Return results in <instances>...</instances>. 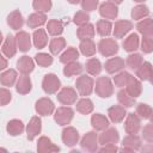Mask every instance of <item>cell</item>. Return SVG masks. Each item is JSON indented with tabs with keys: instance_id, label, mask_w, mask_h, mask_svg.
<instances>
[{
	"instance_id": "6da1fadb",
	"label": "cell",
	"mask_w": 153,
	"mask_h": 153,
	"mask_svg": "<svg viewBox=\"0 0 153 153\" xmlns=\"http://www.w3.org/2000/svg\"><path fill=\"white\" fill-rule=\"evenodd\" d=\"M94 91L100 98H109L114 93V85L108 76H99L96 81Z\"/></svg>"
},
{
	"instance_id": "7a4b0ae2",
	"label": "cell",
	"mask_w": 153,
	"mask_h": 153,
	"mask_svg": "<svg viewBox=\"0 0 153 153\" xmlns=\"http://www.w3.org/2000/svg\"><path fill=\"white\" fill-rule=\"evenodd\" d=\"M61 87V81L54 73L45 74L42 81V88L48 94H54L57 92V90Z\"/></svg>"
},
{
	"instance_id": "3957f363",
	"label": "cell",
	"mask_w": 153,
	"mask_h": 153,
	"mask_svg": "<svg viewBox=\"0 0 153 153\" xmlns=\"http://www.w3.org/2000/svg\"><path fill=\"white\" fill-rule=\"evenodd\" d=\"M98 51L105 57L114 56L118 51V44L112 38H103L98 43Z\"/></svg>"
},
{
	"instance_id": "277c9868",
	"label": "cell",
	"mask_w": 153,
	"mask_h": 153,
	"mask_svg": "<svg viewBox=\"0 0 153 153\" xmlns=\"http://www.w3.org/2000/svg\"><path fill=\"white\" fill-rule=\"evenodd\" d=\"M75 86L80 96H90L93 91L94 81L88 75H80L75 81Z\"/></svg>"
},
{
	"instance_id": "5b68a950",
	"label": "cell",
	"mask_w": 153,
	"mask_h": 153,
	"mask_svg": "<svg viewBox=\"0 0 153 153\" xmlns=\"http://www.w3.org/2000/svg\"><path fill=\"white\" fill-rule=\"evenodd\" d=\"M73 116H74V111H73L72 108H69V106H61V108H59L55 111L54 120L60 126H67L73 120Z\"/></svg>"
},
{
	"instance_id": "8992f818",
	"label": "cell",
	"mask_w": 153,
	"mask_h": 153,
	"mask_svg": "<svg viewBox=\"0 0 153 153\" xmlns=\"http://www.w3.org/2000/svg\"><path fill=\"white\" fill-rule=\"evenodd\" d=\"M80 146L84 151L87 152H96L98 149V136L94 131H88L86 133L81 141H80Z\"/></svg>"
},
{
	"instance_id": "52a82bcc",
	"label": "cell",
	"mask_w": 153,
	"mask_h": 153,
	"mask_svg": "<svg viewBox=\"0 0 153 153\" xmlns=\"http://www.w3.org/2000/svg\"><path fill=\"white\" fill-rule=\"evenodd\" d=\"M57 100L63 104V105H72L76 102L78 98V93L74 88L72 87H63L61 88V91L57 93Z\"/></svg>"
},
{
	"instance_id": "ba28073f",
	"label": "cell",
	"mask_w": 153,
	"mask_h": 153,
	"mask_svg": "<svg viewBox=\"0 0 153 153\" xmlns=\"http://www.w3.org/2000/svg\"><path fill=\"white\" fill-rule=\"evenodd\" d=\"M126 116H127L126 122H124L126 133L127 134H137L140 128H141V118L134 112L128 114Z\"/></svg>"
},
{
	"instance_id": "9c48e42d",
	"label": "cell",
	"mask_w": 153,
	"mask_h": 153,
	"mask_svg": "<svg viewBox=\"0 0 153 153\" xmlns=\"http://www.w3.org/2000/svg\"><path fill=\"white\" fill-rule=\"evenodd\" d=\"M36 112L41 116H49L55 111V105L49 98H41L36 102Z\"/></svg>"
},
{
	"instance_id": "30bf717a",
	"label": "cell",
	"mask_w": 153,
	"mask_h": 153,
	"mask_svg": "<svg viewBox=\"0 0 153 153\" xmlns=\"http://www.w3.org/2000/svg\"><path fill=\"white\" fill-rule=\"evenodd\" d=\"M122 146L123 148L121 151H126V152H134V151H139L141 148V139L136 135V134H128L123 141H122Z\"/></svg>"
},
{
	"instance_id": "8fae6325",
	"label": "cell",
	"mask_w": 153,
	"mask_h": 153,
	"mask_svg": "<svg viewBox=\"0 0 153 153\" xmlns=\"http://www.w3.org/2000/svg\"><path fill=\"white\" fill-rule=\"evenodd\" d=\"M62 142L68 146V147H73L78 143L79 141V133L75 128L73 127H66L63 130H62Z\"/></svg>"
},
{
	"instance_id": "7c38bea8",
	"label": "cell",
	"mask_w": 153,
	"mask_h": 153,
	"mask_svg": "<svg viewBox=\"0 0 153 153\" xmlns=\"http://www.w3.org/2000/svg\"><path fill=\"white\" fill-rule=\"evenodd\" d=\"M118 140H120V135L117 129L109 128V127L104 129V131L98 136V143H100L102 146L106 143H117Z\"/></svg>"
},
{
	"instance_id": "4fadbf2b",
	"label": "cell",
	"mask_w": 153,
	"mask_h": 153,
	"mask_svg": "<svg viewBox=\"0 0 153 153\" xmlns=\"http://www.w3.org/2000/svg\"><path fill=\"white\" fill-rule=\"evenodd\" d=\"M99 14L104 18V19H115L118 14V8L117 5L105 1L103 4H100L99 6Z\"/></svg>"
},
{
	"instance_id": "5bb4252c",
	"label": "cell",
	"mask_w": 153,
	"mask_h": 153,
	"mask_svg": "<svg viewBox=\"0 0 153 153\" xmlns=\"http://www.w3.org/2000/svg\"><path fill=\"white\" fill-rule=\"evenodd\" d=\"M41 129H42V121L38 116H33L29 124L26 126V134H27V140L32 141L39 133H41Z\"/></svg>"
},
{
	"instance_id": "9a60e30c",
	"label": "cell",
	"mask_w": 153,
	"mask_h": 153,
	"mask_svg": "<svg viewBox=\"0 0 153 153\" xmlns=\"http://www.w3.org/2000/svg\"><path fill=\"white\" fill-rule=\"evenodd\" d=\"M131 29H133V23L130 20H117L115 23V26L112 29V32H114L115 38H122Z\"/></svg>"
},
{
	"instance_id": "2e32d148",
	"label": "cell",
	"mask_w": 153,
	"mask_h": 153,
	"mask_svg": "<svg viewBox=\"0 0 153 153\" xmlns=\"http://www.w3.org/2000/svg\"><path fill=\"white\" fill-rule=\"evenodd\" d=\"M16 43H17V48L25 53V51H29L30 48H31V37L27 32L25 31H18L17 35H16Z\"/></svg>"
},
{
	"instance_id": "e0dca14e",
	"label": "cell",
	"mask_w": 153,
	"mask_h": 153,
	"mask_svg": "<svg viewBox=\"0 0 153 153\" xmlns=\"http://www.w3.org/2000/svg\"><path fill=\"white\" fill-rule=\"evenodd\" d=\"M127 112H126V108L122 105H112L108 109V116L111 120V122L114 123H120L124 120Z\"/></svg>"
},
{
	"instance_id": "ac0fdd59",
	"label": "cell",
	"mask_w": 153,
	"mask_h": 153,
	"mask_svg": "<svg viewBox=\"0 0 153 153\" xmlns=\"http://www.w3.org/2000/svg\"><path fill=\"white\" fill-rule=\"evenodd\" d=\"M37 151L39 153H50V152H59L60 147L54 145L51 140L47 136H41L37 142Z\"/></svg>"
},
{
	"instance_id": "d6986e66",
	"label": "cell",
	"mask_w": 153,
	"mask_h": 153,
	"mask_svg": "<svg viewBox=\"0 0 153 153\" xmlns=\"http://www.w3.org/2000/svg\"><path fill=\"white\" fill-rule=\"evenodd\" d=\"M17 49H18V48H17L16 38H14L12 35H8V36L6 37V39H5V42H4V44H2V48H1L2 54H4L6 57L11 59V57H13V56L16 55Z\"/></svg>"
},
{
	"instance_id": "ffe728a7",
	"label": "cell",
	"mask_w": 153,
	"mask_h": 153,
	"mask_svg": "<svg viewBox=\"0 0 153 153\" xmlns=\"http://www.w3.org/2000/svg\"><path fill=\"white\" fill-rule=\"evenodd\" d=\"M124 65L126 63H124L123 59H121V57H111L105 62L104 67H105V71L109 74H115V73L122 71L124 68Z\"/></svg>"
},
{
	"instance_id": "44dd1931",
	"label": "cell",
	"mask_w": 153,
	"mask_h": 153,
	"mask_svg": "<svg viewBox=\"0 0 153 153\" xmlns=\"http://www.w3.org/2000/svg\"><path fill=\"white\" fill-rule=\"evenodd\" d=\"M31 87H32V84H31V79H30L29 74H22L18 78L17 84H16L17 92L20 94H26L31 91Z\"/></svg>"
},
{
	"instance_id": "7402d4cb",
	"label": "cell",
	"mask_w": 153,
	"mask_h": 153,
	"mask_svg": "<svg viewBox=\"0 0 153 153\" xmlns=\"http://www.w3.org/2000/svg\"><path fill=\"white\" fill-rule=\"evenodd\" d=\"M17 68L22 74H29L33 71L35 68V63L33 60L26 55L19 57V60L17 61Z\"/></svg>"
},
{
	"instance_id": "603a6c76",
	"label": "cell",
	"mask_w": 153,
	"mask_h": 153,
	"mask_svg": "<svg viewBox=\"0 0 153 153\" xmlns=\"http://www.w3.org/2000/svg\"><path fill=\"white\" fill-rule=\"evenodd\" d=\"M126 91L134 98L139 97L141 94V92H142V86H141L140 80H137L135 76L130 75V78H129V80H128V82L126 85Z\"/></svg>"
},
{
	"instance_id": "cb8c5ba5",
	"label": "cell",
	"mask_w": 153,
	"mask_h": 153,
	"mask_svg": "<svg viewBox=\"0 0 153 153\" xmlns=\"http://www.w3.org/2000/svg\"><path fill=\"white\" fill-rule=\"evenodd\" d=\"M47 22V16L45 13H42V12H35L29 16L27 20H26V24L30 29H36V27H39L42 26L43 24H45Z\"/></svg>"
},
{
	"instance_id": "d4e9b609",
	"label": "cell",
	"mask_w": 153,
	"mask_h": 153,
	"mask_svg": "<svg viewBox=\"0 0 153 153\" xmlns=\"http://www.w3.org/2000/svg\"><path fill=\"white\" fill-rule=\"evenodd\" d=\"M7 24L11 26V29L13 30H19L23 27L24 25V19H23V16L22 13L16 10V11H12L8 17H7Z\"/></svg>"
},
{
	"instance_id": "484cf974",
	"label": "cell",
	"mask_w": 153,
	"mask_h": 153,
	"mask_svg": "<svg viewBox=\"0 0 153 153\" xmlns=\"http://www.w3.org/2000/svg\"><path fill=\"white\" fill-rule=\"evenodd\" d=\"M32 41H33V45L37 49L44 48L48 43V35H47L45 30H43V29L35 30V32L32 35Z\"/></svg>"
},
{
	"instance_id": "4316f807",
	"label": "cell",
	"mask_w": 153,
	"mask_h": 153,
	"mask_svg": "<svg viewBox=\"0 0 153 153\" xmlns=\"http://www.w3.org/2000/svg\"><path fill=\"white\" fill-rule=\"evenodd\" d=\"M139 44H140V41H139V36L137 33H130L122 43L123 48L128 53H134L137 48H139Z\"/></svg>"
},
{
	"instance_id": "83f0119b",
	"label": "cell",
	"mask_w": 153,
	"mask_h": 153,
	"mask_svg": "<svg viewBox=\"0 0 153 153\" xmlns=\"http://www.w3.org/2000/svg\"><path fill=\"white\" fill-rule=\"evenodd\" d=\"M91 124L96 130H104L109 127V120L102 114H94L91 117Z\"/></svg>"
},
{
	"instance_id": "f1b7e54d",
	"label": "cell",
	"mask_w": 153,
	"mask_h": 153,
	"mask_svg": "<svg viewBox=\"0 0 153 153\" xmlns=\"http://www.w3.org/2000/svg\"><path fill=\"white\" fill-rule=\"evenodd\" d=\"M76 36L80 41L92 38L94 36V26L90 23H86V24L79 26V29L76 30Z\"/></svg>"
},
{
	"instance_id": "f546056e",
	"label": "cell",
	"mask_w": 153,
	"mask_h": 153,
	"mask_svg": "<svg viewBox=\"0 0 153 153\" xmlns=\"http://www.w3.org/2000/svg\"><path fill=\"white\" fill-rule=\"evenodd\" d=\"M82 69H84L82 65H81L80 62L74 61V62L66 63V66H65V68H63V74H65L66 76L71 78V76H74V75H79V74H81Z\"/></svg>"
},
{
	"instance_id": "4dcf8cb0",
	"label": "cell",
	"mask_w": 153,
	"mask_h": 153,
	"mask_svg": "<svg viewBox=\"0 0 153 153\" xmlns=\"http://www.w3.org/2000/svg\"><path fill=\"white\" fill-rule=\"evenodd\" d=\"M79 49L81 51V54L84 56H93L96 54V44L90 38V39H82L80 42V45H79Z\"/></svg>"
},
{
	"instance_id": "1f68e13d",
	"label": "cell",
	"mask_w": 153,
	"mask_h": 153,
	"mask_svg": "<svg viewBox=\"0 0 153 153\" xmlns=\"http://www.w3.org/2000/svg\"><path fill=\"white\" fill-rule=\"evenodd\" d=\"M6 130L10 135L17 136L24 131V124L20 120H11L6 126Z\"/></svg>"
},
{
	"instance_id": "d6a6232c",
	"label": "cell",
	"mask_w": 153,
	"mask_h": 153,
	"mask_svg": "<svg viewBox=\"0 0 153 153\" xmlns=\"http://www.w3.org/2000/svg\"><path fill=\"white\" fill-rule=\"evenodd\" d=\"M137 31L142 35V36H153V25H152V19L151 18H146L142 19L141 22L137 23L136 25Z\"/></svg>"
},
{
	"instance_id": "836d02e7",
	"label": "cell",
	"mask_w": 153,
	"mask_h": 153,
	"mask_svg": "<svg viewBox=\"0 0 153 153\" xmlns=\"http://www.w3.org/2000/svg\"><path fill=\"white\" fill-rule=\"evenodd\" d=\"M136 76L143 81H151L152 76V66L149 62H142L139 68H136Z\"/></svg>"
},
{
	"instance_id": "e575fe53",
	"label": "cell",
	"mask_w": 153,
	"mask_h": 153,
	"mask_svg": "<svg viewBox=\"0 0 153 153\" xmlns=\"http://www.w3.org/2000/svg\"><path fill=\"white\" fill-rule=\"evenodd\" d=\"M17 80V72L14 69H7L0 74V82L4 86L11 87Z\"/></svg>"
},
{
	"instance_id": "d590c367",
	"label": "cell",
	"mask_w": 153,
	"mask_h": 153,
	"mask_svg": "<svg viewBox=\"0 0 153 153\" xmlns=\"http://www.w3.org/2000/svg\"><path fill=\"white\" fill-rule=\"evenodd\" d=\"M78 57H79V51L76 50V48L69 47V48H67V49L62 53V55L60 56V61L66 65V63L76 61Z\"/></svg>"
},
{
	"instance_id": "8d00e7d4",
	"label": "cell",
	"mask_w": 153,
	"mask_h": 153,
	"mask_svg": "<svg viewBox=\"0 0 153 153\" xmlns=\"http://www.w3.org/2000/svg\"><path fill=\"white\" fill-rule=\"evenodd\" d=\"M76 111L82 115H88L93 111V103L88 98H81L76 102Z\"/></svg>"
},
{
	"instance_id": "74e56055",
	"label": "cell",
	"mask_w": 153,
	"mask_h": 153,
	"mask_svg": "<svg viewBox=\"0 0 153 153\" xmlns=\"http://www.w3.org/2000/svg\"><path fill=\"white\" fill-rule=\"evenodd\" d=\"M47 30L51 36H59L63 32V23L57 19H51L47 24Z\"/></svg>"
},
{
	"instance_id": "f35d334b",
	"label": "cell",
	"mask_w": 153,
	"mask_h": 153,
	"mask_svg": "<svg viewBox=\"0 0 153 153\" xmlns=\"http://www.w3.org/2000/svg\"><path fill=\"white\" fill-rule=\"evenodd\" d=\"M66 47V39L63 37H56V38H53L49 43V50L53 55H57L60 54L63 48Z\"/></svg>"
},
{
	"instance_id": "ab89813d",
	"label": "cell",
	"mask_w": 153,
	"mask_h": 153,
	"mask_svg": "<svg viewBox=\"0 0 153 153\" xmlns=\"http://www.w3.org/2000/svg\"><path fill=\"white\" fill-rule=\"evenodd\" d=\"M97 32L102 37H108L112 32V24L105 19L98 20L97 22Z\"/></svg>"
},
{
	"instance_id": "60d3db41",
	"label": "cell",
	"mask_w": 153,
	"mask_h": 153,
	"mask_svg": "<svg viewBox=\"0 0 153 153\" xmlns=\"http://www.w3.org/2000/svg\"><path fill=\"white\" fill-rule=\"evenodd\" d=\"M117 99H118L120 104H122V106H124V108H131V106H134V104H135V98L131 97L126 90L118 91V93H117Z\"/></svg>"
},
{
	"instance_id": "b9f144b4",
	"label": "cell",
	"mask_w": 153,
	"mask_h": 153,
	"mask_svg": "<svg viewBox=\"0 0 153 153\" xmlns=\"http://www.w3.org/2000/svg\"><path fill=\"white\" fill-rule=\"evenodd\" d=\"M86 72L91 75H98L102 72V63L98 59H90L86 61Z\"/></svg>"
},
{
	"instance_id": "7bdbcfd3",
	"label": "cell",
	"mask_w": 153,
	"mask_h": 153,
	"mask_svg": "<svg viewBox=\"0 0 153 153\" xmlns=\"http://www.w3.org/2000/svg\"><path fill=\"white\" fill-rule=\"evenodd\" d=\"M149 8L146 6V5H137L135 6L133 10H131V18L134 20H139V19H142V18H146L149 16Z\"/></svg>"
},
{
	"instance_id": "ee69618b",
	"label": "cell",
	"mask_w": 153,
	"mask_h": 153,
	"mask_svg": "<svg viewBox=\"0 0 153 153\" xmlns=\"http://www.w3.org/2000/svg\"><path fill=\"white\" fill-rule=\"evenodd\" d=\"M51 6H53L51 0H33L32 1V7L37 12L47 13L51 10Z\"/></svg>"
},
{
	"instance_id": "f6af8a7d",
	"label": "cell",
	"mask_w": 153,
	"mask_h": 153,
	"mask_svg": "<svg viewBox=\"0 0 153 153\" xmlns=\"http://www.w3.org/2000/svg\"><path fill=\"white\" fill-rule=\"evenodd\" d=\"M142 62H143L142 56H141L140 54H137V53L130 54V55L127 57V61H126L127 66H128L129 68H131V69H136V68H139V67L141 66Z\"/></svg>"
},
{
	"instance_id": "bcb514c9",
	"label": "cell",
	"mask_w": 153,
	"mask_h": 153,
	"mask_svg": "<svg viewBox=\"0 0 153 153\" xmlns=\"http://www.w3.org/2000/svg\"><path fill=\"white\" fill-rule=\"evenodd\" d=\"M136 115H137L140 118L148 120V118H151V115H152V108H151L148 104L140 103V104H137V106H136Z\"/></svg>"
},
{
	"instance_id": "7dc6e473",
	"label": "cell",
	"mask_w": 153,
	"mask_h": 153,
	"mask_svg": "<svg viewBox=\"0 0 153 153\" xmlns=\"http://www.w3.org/2000/svg\"><path fill=\"white\" fill-rule=\"evenodd\" d=\"M35 60L37 62L38 66L41 67H48L53 63V57L51 55L47 54V53H38L36 56H35Z\"/></svg>"
},
{
	"instance_id": "c3c4849f",
	"label": "cell",
	"mask_w": 153,
	"mask_h": 153,
	"mask_svg": "<svg viewBox=\"0 0 153 153\" xmlns=\"http://www.w3.org/2000/svg\"><path fill=\"white\" fill-rule=\"evenodd\" d=\"M131 74H129L128 72H120L117 75L114 76V82L117 87H124L129 80Z\"/></svg>"
},
{
	"instance_id": "681fc988",
	"label": "cell",
	"mask_w": 153,
	"mask_h": 153,
	"mask_svg": "<svg viewBox=\"0 0 153 153\" xmlns=\"http://www.w3.org/2000/svg\"><path fill=\"white\" fill-rule=\"evenodd\" d=\"M88 20H90V16H88L87 12H85V11H79V12H76V13L74 14V17H73V22H74L76 25H79V26H81V25L88 23Z\"/></svg>"
},
{
	"instance_id": "f907efd6",
	"label": "cell",
	"mask_w": 153,
	"mask_h": 153,
	"mask_svg": "<svg viewBox=\"0 0 153 153\" xmlns=\"http://www.w3.org/2000/svg\"><path fill=\"white\" fill-rule=\"evenodd\" d=\"M141 50L145 54H149L153 50V39L151 36H143L141 41Z\"/></svg>"
},
{
	"instance_id": "816d5d0a",
	"label": "cell",
	"mask_w": 153,
	"mask_h": 153,
	"mask_svg": "<svg viewBox=\"0 0 153 153\" xmlns=\"http://www.w3.org/2000/svg\"><path fill=\"white\" fill-rule=\"evenodd\" d=\"M142 136L143 139L148 142V143H152L153 142V124L152 123H148L143 130H142Z\"/></svg>"
},
{
	"instance_id": "f5cc1de1",
	"label": "cell",
	"mask_w": 153,
	"mask_h": 153,
	"mask_svg": "<svg viewBox=\"0 0 153 153\" xmlns=\"http://www.w3.org/2000/svg\"><path fill=\"white\" fill-rule=\"evenodd\" d=\"M81 7L85 12L94 11L98 6V0H81Z\"/></svg>"
},
{
	"instance_id": "db71d44e",
	"label": "cell",
	"mask_w": 153,
	"mask_h": 153,
	"mask_svg": "<svg viewBox=\"0 0 153 153\" xmlns=\"http://www.w3.org/2000/svg\"><path fill=\"white\" fill-rule=\"evenodd\" d=\"M12 94L7 88H0V105H7L11 102Z\"/></svg>"
},
{
	"instance_id": "11a10c76",
	"label": "cell",
	"mask_w": 153,
	"mask_h": 153,
	"mask_svg": "<svg viewBox=\"0 0 153 153\" xmlns=\"http://www.w3.org/2000/svg\"><path fill=\"white\" fill-rule=\"evenodd\" d=\"M117 151V147H116V143H106V145H103V147L99 148V152L102 153H114Z\"/></svg>"
},
{
	"instance_id": "9f6ffc18",
	"label": "cell",
	"mask_w": 153,
	"mask_h": 153,
	"mask_svg": "<svg viewBox=\"0 0 153 153\" xmlns=\"http://www.w3.org/2000/svg\"><path fill=\"white\" fill-rule=\"evenodd\" d=\"M7 67V60L0 54V71H2V69H5Z\"/></svg>"
},
{
	"instance_id": "6f0895ef",
	"label": "cell",
	"mask_w": 153,
	"mask_h": 153,
	"mask_svg": "<svg viewBox=\"0 0 153 153\" xmlns=\"http://www.w3.org/2000/svg\"><path fill=\"white\" fill-rule=\"evenodd\" d=\"M109 2H112V4H115V5H120V4H122L123 2V0H108Z\"/></svg>"
},
{
	"instance_id": "680465c9",
	"label": "cell",
	"mask_w": 153,
	"mask_h": 153,
	"mask_svg": "<svg viewBox=\"0 0 153 153\" xmlns=\"http://www.w3.org/2000/svg\"><path fill=\"white\" fill-rule=\"evenodd\" d=\"M69 4H72V5H76V4H79L81 0H67Z\"/></svg>"
},
{
	"instance_id": "91938a15",
	"label": "cell",
	"mask_w": 153,
	"mask_h": 153,
	"mask_svg": "<svg viewBox=\"0 0 153 153\" xmlns=\"http://www.w3.org/2000/svg\"><path fill=\"white\" fill-rule=\"evenodd\" d=\"M1 42H2V33L0 32V44H1Z\"/></svg>"
},
{
	"instance_id": "94428289",
	"label": "cell",
	"mask_w": 153,
	"mask_h": 153,
	"mask_svg": "<svg viewBox=\"0 0 153 153\" xmlns=\"http://www.w3.org/2000/svg\"><path fill=\"white\" fill-rule=\"evenodd\" d=\"M134 1H136V2H145L146 0H134Z\"/></svg>"
},
{
	"instance_id": "6125c7cd",
	"label": "cell",
	"mask_w": 153,
	"mask_h": 153,
	"mask_svg": "<svg viewBox=\"0 0 153 153\" xmlns=\"http://www.w3.org/2000/svg\"><path fill=\"white\" fill-rule=\"evenodd\" d=\"M0 151H2V152H6V149H5V148H0Z\"/></svg>"
}]
</instances>
